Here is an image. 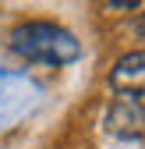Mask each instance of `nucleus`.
I'll list each match as a JSON object with an SVG mask.
<instances>
[{
    "mask_svg": "<svg viewBox=\"0 0 145 149\" xmlns=\"http://www.w3.org/2000/svg\"><path fill=\"white\" fill-rule=\"evenodd\" d=\"M11 50L32 64H50V68L75 64L81 57L78 39L64 25H53V22H21L11 32Z\"/></svg>",
    "mask_w": 145,
    "mask_h": 149,
    "instance_id": "nucleus-1",
    "label": "nucleus"
},
{
    "mask_svg": "<svg viewBox=\"0 0 145 149\" xmlns=\"http://www.w3.org/2000/svg\"><path fill=\"white\" fill-rule=\"evenodd\" d=\"M106 132L110 135H120V139H138L145 132V103L135 100V96H117L106 110Z\"/></svg>",
    "mask_w": 145,
    "mask_h": 149,
    "instance_id": "nucleus-2",
    "label": "nucleus"
},
{
    "mask_svg": "<svg viewBox=\"0 0 145 149\" xmlns=\"http://www.w3.org/2000/svg\"><path fill=\"white\" fill-rule=\"evenodd\" d=\"M110 85L120 92V96H145V50L124 53V57L113 64L110 71Z\"/></svg>",
    "mask_w": 145,
    "mask_h": 149,
    "instance_id": "nucleus-3",
    "label": "nucleus"
},
{
    "mask_svg": "<svg viewBox=\"0 0 145 149\" xmlns=\"http://www.w3.org/2000/svg\"><path fill=\"white\" fill-rule=\"evenodd\" d=\"M106 7H110V11H135V7H138V0H110Z\"/></svg>",
    "mask_w": 145,
    "mask_h": 149,
    "instance_id": "nucleus-4",
    "label": "nucleus"
}]
</instances>
